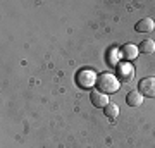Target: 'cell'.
Wrapping results in <instances>:
<instances>
[{
    "mask_svg": "<svg viewBox=\"0 0 155 148\" xmlns=\"http://www.w3.org/2000/svg\"><path fill=\"white\" fill-rule=\"evenodd\" d=\"M116 77L119 81H131L134 77V67L129 64V62H122V64H117L116 69Z\"/></svg>",
    "mask_w": 155,
    "mask_h": 148,
    "instance_id": "obj_2",
    "label": "cell"
},
{
    "mask_svg": "<svg viewBox=\"0 0 155 148\" xmlns=\"http://www.w3.org/2000/svg\"><path fill=\"white\" fill-rule=\"evenodd\" d=\"M104 114H105V117H109L110 121H116L117 117H119V107H117L116 104H109L104 107Z\"/></svg>",
    "mask_w": 155,
    "mask_h": 148,
    "instance_id": "obj_9",
    "label": "cell"
},
{
    "mask_svg": "<svg viewBox=\"0 0 155 148\" xmlns=\"http://www.w3.org/2000/svg\"><path fill=\"white\" fill-rule=\"evenodd\" d=\"M76 81H78V84H79L81 88H91L93 84H97V76H95L93 71H90V69L86 71V69H83V71L78 72Z\"/></svg>",
    "mask_w": 155,
    "mask_h": 148,
    "instance_id": "obj_4",
    "label": "cell"
},
{
    "mask_svg": "<svg viewBox=\"0 0 155 148\" xmlns=\"http://www.w3.org/2000/svg\"><path fill=\"white\" fill-rule=\"evenodd\" d=\"M138 91L141 93V97L155 98V77H143L138 83Z\"/></svg>",
    "mask_w": 155,
    "mask_h": 148,
    "instance_id": "obj_3",
    "label": "cell"
},
{
    "mask_svg": "<svg viewBox=\"0 0 155 148\" xmlns=\"http://www.w3.org/2000/svg\"><path fill=\"white\" fill-rule=\"evenodd\" d=\"M119 86H121V81L114 74H110V72H104V74H100L97 77V88H98L100 93H104V95L116 93L119 90Z\"/></svg>",
    "mask_w": 155,
    "mask_h": 148,
    "instance_id": "obj_1",
    "label": "cell"
},
{
    "mask_svg": "<svg viewBox=\"0 0 155 148\" xmlns=\"http://www.w3.org/2000/svg\"><path fill=\"white\" fill-rule=\"evenodd\" d=\"M138 50L141 52V54H153V52H155V41H153V40H150V38L143 40Z\"/></svg>",
    "mask_w": 155,
    "mask_h": 148,
    "instance_id": "obj_10",
    "label": "cell"
},
{
    "mask_svg": "<svg viewBox=\"0 0 155 148\" xmlns=\"http://www.w3.org/2000/svg\"><path fill=\"white\" fill-rule=\"evenodd\" d=\"M90 100H91V105L93 107H105L107 104H109V98H107V95L100 93L98 90H95V91H91L90 93Z\"/></svg>",
    "mask_w": 155,
    "mask_h": 148,
    "instance_id": "obj_5",
    "label": "cell"
},
{
    "mask_svg": "<svg viewBox=\"0 0 155 148\" xmlns=\"http://www.w3.org/2000/svg\"><path fill=\"white\" fill-rule=\"evenodd\" d=\"M119 52H121V57L122 59H126V61H133V59L138 57V48H136L134 45H131V43L122 45Z\"/></svg>",
    "mask_w": 155,
    "mask_h": 148,
    "instance_id": "obj_6",
    "label": "cell"
},
{
    "mask_svg": "<svg viewBox=\"0 0 155 148\" xmlns=\"http://www.w3.org/2000/svg\"><path fill=\"white\" fill-rule=\"evenodd\" d=\"M134 29H136L138 33H152L155 29V22H153V19L145 17V19H141V21L134 26Z\"/></svg>",
    "mask_w": 155,
    "mask_h": 148,
    "instance_id": "obj_7",
    "label": "cell"
},
{
    "mask_svg": "<svg viewBox=\"0 0 155 148\" xmlns=\"http://www.w3.org/2000/svg\"><path fill=\"white\" fill-rule=\"evenodd\" d=\"M126 104L129 107H140V105L143 104V97L140 91H129L126 97Z\"/></svg>",
    "mask_w": 155,
    "mask_h": 148,
    "instance_id": "obj_8",
    "label": "cell"
}]
</instances>
